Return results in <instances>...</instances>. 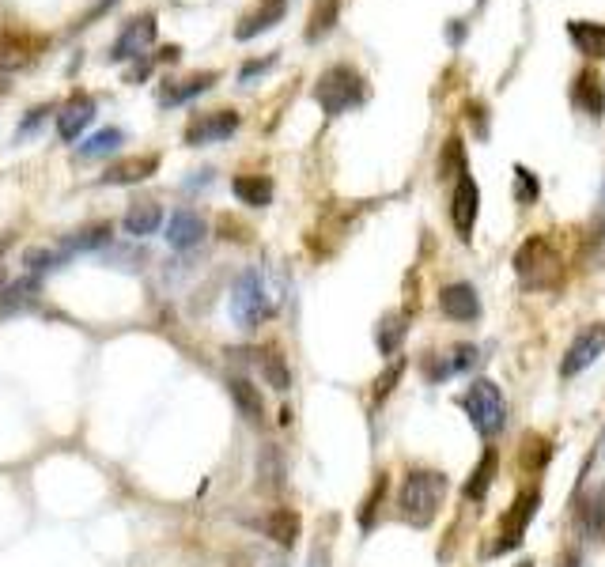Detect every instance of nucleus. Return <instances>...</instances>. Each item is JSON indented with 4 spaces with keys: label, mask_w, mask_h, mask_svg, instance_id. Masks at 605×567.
<instances>
[{
    "label": "nucleus",
    "mask_w": 605,
    "mask_h": 567,
    "mask_svg": "<svg viewBox=\"0 0 605 567\" xmlns=\"http://www.w3.org/2000/svg\"><path fill=\"white\" fill-rule=\"evenodd\" d=\"M447 499V477L435 473V469H413L405 481H401L398 492V515L413 526V530H424L432 526V518L439 515Z\"/></svg>",
    "instance_id": "nucleus-1"
},
{
    "label": "nucleus",
    "mask_w": 605,
    "mask_h": 567,
    "mask_svg": "<svg viewBox=\"0 0 605 567\" xmlns=\"http://www.w3.org/2000/svg\"><path fill=\"white\" fill-rule=\"evenodd\" d=\"M363 99H367V84L352 65H329L314 84V103L322 106L329 118H341L348 110H356V106H363Z\"/></svg>",
    "instance_id": "nucleus-2"
},
{
    "label": "nucleus",
    "mask_w": 605,
    "mask_h": 567,
    "mask_svg": "<svg viewBox=\"0 0 605 567\" xmlns=\"http://www.w3.org/2000/svg\"><path fill=\"white\" fill-rule=\"evenodd\" d=\"M515 273H519L522 288H530V292H545L560 284V254L553 250V242L545 235H530L515 250Z\"/></svg>",
    "instance_id": "nucleus-3"
},
{
    "label": "nucleus",
    "mask_w": 605,
    "mask_h": 567,
    "mask_svg": "<svg viewBox=\"0 0 605 567\" xmlns=\"http://www.w3.org/2000/svg\"><path fill=\"white\" fill-rule=\"evenodd\" d=\"M458 409L469 416V424L481 431V435H496V431H503V424H507V401H503V390L492 378L469 382L466 394L458 397Z\"/></svg>",
    "instance_id": "nucleus-4"
},
{
    "label": "nucleus",
    "mask_w": 605,
    "mask_h": 567,
    "mask_svg": "<svg viewBox=\"0 0 605 567\" xmlns=\"http://www.w3.org/2000/svg\"><path fill=\"white\" fill-rule=\"evenodd\" d=\"M537 507H541V488L537 484H530V488H522L519 496H515V503L507 507V515L500 518V530H496V541L488 545V556H503V552L519 549L522 537H526V530H530V522H534Z\"/></svg>",
    "instance_id": "nucleus-5"
},
{
    "label": "nucleus",
    "mask_w": 605,
    "mask_h": 567,
    "mask_svg": "<svg viewBox=\"0 0 605 567\" xmlns=\"http://www.w3.org/2000/svg\"><path fill=\"white\" fill-rule=\"evenodd\" d=\"M269 314H273V303H269V292H265L261 273L258 269L239 273L235 288H231V318H235V326L258 329Z\"/></svg>",
    "instance_id": "nucleus-6"
},
{
    "label": "nucleus",
    "mask_w": 605,
    "mask_h": 567,
    "mask_svg": "<svg viewBox=\"0 0 605 567\" xmlns=\"http://www.w3.org/2000/svg\"><path fill=\"white\" fill-rule=\"evenodd\" d=\"M42 38L27 35V31H12V27H0V72H23L31 69L42 53Z\"/></svg>",
    "instance_id": "nucleus-7"
},
{
    "label": "nucleus",
    "mask_w": 605,
    "mask_h": 567,
    "mask_svg": "<svg viewBox=\"0 0 605 567\" xmlns=\"http://www.w3.org/2000/svg\"><path fill=\"white\" fill-rule=\"evenodd\" d=\"M239 133V114L235 110H212V114H197L186 125V144L190 148H205V144H220V140Z\"/></svg>",
    "instance_id": "nucleus-8"
},
{
    "label": "nucleus",
    "mask_w": 605,
    "mask_h": 567,
    "mask_svg": "<svg viewBox=\"0 0 605 567\" xmlns=\"http://www.w3.org/2000/svg\"><path fill=\"white\" fill-rule=\"evenodd\" d=\"M605 352V322H594V326H587L575 341H571L568 356L560 360V375L564 378H575L583 375L590 363L598 360Z\"/></svg>",
    "instance_id": "nucleus-9"
},
{
    "label": "nucleus",
    "mask_w": 605,
    "mask_h": 567,
    "mask_svg": "<svg viewBox=\"0 0 605 567\" xmlns=\"http://www.w3.org/2000/svg\"><path fill=\"white\" fill-rule=\"evenodd\" d=\"M477 212H481V189H477V182H473L469 174H462V178L454 182V201H450V220H454V231H458L462 242L473 239Z\"/></svg>",
    "instance_id": "nucleus-10"
},
{
    "label": "nucleus",
    "mask_w": 605,
    "mask_h": 567,
    "mask_svg": "<svg viewBox=\"0 0 605 567\" xmlns=\"http://www.w3.org/2000/svg\"><path fill=\"white\" fill-rule=\"evenodd\" d=\"M152 42H156V16L144 12V16L125 23V31H121L114 50H110V61H133V57H140Z\"/></svg>",
    "instance_id": "nucleus-11"
},
{
    "label": "nucleus",
    "mask_w": 605,
    "mask_h": 567,
    "mask_svg": "<svg viewBox=\"0 0 605 567\" xmlns=\"http://www.w3.org/2000/svg\"><path fill=\"white\" fill-rule=\"evenodd\" d=\"M439 310L447 314L450 322H477L481 318V295L473 284L458 280V284H447L439 292Z\"/></svg>",
    "instance_id": "nucleus-12"
},
{
    "label": "nucleus",
    "mask_w": 605,
    "mask_h": 567,
    "mask_svg": "<svg viewBox=\"0 0 605 567\" xmlns=\"http://www.w3.org/2000/svg\"><path fill=\"white\" fill-rule=\"evenodd\" d=\"M575 530L587 541L605 537V484H594L590 492H583L579 507H575Z\"/></svg>",
    "instance_id": "nucleus-13"
},
{
    "label": "nucleus",
    "mask_w": 605,
    "mask_h": 567,
    "mask_svg": "<svg viewBox=\"0 0 605 567\" xmlns=\"http://www.w3.org/2000/svg\"><path fill=\"white\" fill-rule=\"evenodd\" d=\"M95 118V99L87 91H72L69 99L61 103V114H57V133L61 140H76L84 133L87 125Z\"/></svg>",
    "instance_id": "nucleus-14"
},
{
    "label": "nucleus",
    "mask_w": 605,
    "mask_h": 567,
    "mask_svg": "<svg viewBox=\"0 0 605 567\" xmlns=\"http://www.w3.org/2000/svg\"><path fill=\"white\" fill-rule=\"evenodd\" d=\"M220 80V72H193L186 80H167V84H159V106H182L197 99V95H205L208 87Z\"/></svg>",
    "instance_id": "nucleus-15"
},
{
    "label": "nucleus",
    "mask_w": 605,
    "mask_h": 567,
    "mask_svg": "<svg viewBox=\"0 0 605 567\" xmlns=\"http://www.w3.org/2000/svg\"><path fill=\"white\" fill-rule=\"evenodd\" d=\"M227 390H231V401H235V409L242 413V420L246 424H254V428H261L265 424V397H261V390L250 382V378H227Z\"/></svg>",
    "instance_id": "nucleus-16"
},
{
    "label": "nucleus",
    "mask_w": 605,
    "mask_h": 567,
    "mask_svg": "<svg viewBox=\"0 0 605 567\" xmlns=\"http://www.w3.org/2000/svg\"><path fill=\"white\" fill-rule=\"evenodd\" d=\"M280 19H284V0H258V8L239 19L235 38H239V42H250V38L265 35L269 27H277Z\"/></svg>",
    "instance_id": "nucleus-17"
},
{
    "label": "nucleus",
    "mask_w": 605,
    "mask_h": 567,
    "mask_svg": "<svg viewBox=\"0 0 605 567\" xmlns=\"http://www.w3.org/2000/svg\"><path fill=\"white\" fill-rule=\"evenodd\" d=\"M571 99H575V106H579L583 114H590V118H605V84L594 69H583L575 76Z\"/></svg>",
    "instance_id": "nucleus-18"
},
{
    "label": "nucleus",
    "mask_w": 605,
    "mask_h": 567,
    "mask_svg": "<svg viewBox=\"0 0 605 567\" xmlns=\"http://www.w3.org/2000/svg\"><path fill=\"white\" fill-rule=\"evenodd\" d=\"M496 473H500V450H496V447H484L481 462L473 465L469 481L462 484V496H466L469 503H484L488 488H492V481H496Z\"/></svg>",
    "instance_id": "nucleus-19"
},
{
    "label": "nucleus",
    "mask_w": 605,
    "mask_h": 567,
    "mask_svg": "<svg viewBox=\"0 0 605 567\" xmlns=\"http://www.w3.org/2000/svg\"><path fill=\"white\" fill-rule=\"evenodd\" d=\"M156 171H159V155H129V159L114 163V167L103 174V182L106 186H133V182L152 178Z\"/></svg>",
    "instance_id": "nucleus-20"
},
{
    "label": "nucleus",
    "mask_w": 605,
    "mask_h": 567,
    "mask_svg": "<svg viewBox=\"0 0 605 567\" xmlns=\"http://www.w3.org/2000/svg\"><path fill=\"white\" fill-rule=\"evenodd\" d=\"M201 239H205V220H201L193 208L174 212L171 224H167V242H171L174 250H190V246H197Z\"/></svg>",
    "instance_id": "nucleus-21"
},
{
    "label": "nucleus",
    "mask_w": 605,
    "mask_h": 567,
    "mask_svg": "<svg viewBox=\"0 0 605 567\" xmlns=\"http://www.w3.org/2000/svg\"><path fill=\"white\" fill-rule=\"evenodd\" d=\"M261 530H265L269 541H277L280 549H292L295 541H299V533H303V522H299V515H295L292 507H277L261 522Z\"/></svg>",
    "instance_id": "nucleus-22"
},
{
    "label": "nucleus",
    "mask_w": 605,
    "mask_h": 567,
    "mask_svg": "<svg viewBox=\"0 0 605 567\" xmlns=\"http://www.w3.org/2000/svg\"><path fill=\"white\" fill-rule=\"evenodd\" d=\"M159 224H163V208L156 201H133L129 212H125V220L121 227L133 235V239H148V235H156Z\"/></svg>",
    "instance_id": "nucleus-23"
},
{
    "label": "nucleus",
    "mask_w": 605,
    "mask_h": 567,
    "mask_svg": "<svg viewBox=\"0 0 605 567\" xmlns=\"http://www.w3.org/2000/svg\"><path fill=\"white\" fill-rule=\"evenodd\" d=\"M405 337H409V314H405V310H390L379 326H375V344H379L382 356L401 352V341H405Z\"/></svg>",
    "instance_id": "nucleus-24"
},
{
    "label": "nucleus",
    "mask_w": 605,
    "mask_h": 567,
    "mask_svg": "<svg viewBox=\"0 0 605 567\" xmlns=\"http://www.w3.org/2000/svg\"><path fill=\"white\" fill-rule=\"evenodd\" d=\"M231 193L239 197L242 205L265 208V205H273V178H265V174H239V178L231 182Z\"/></svg>",
    "instance_id": "nucleus-25"
},
{
    "label": "nucleus",
    "mask_w": 605,
    "mask_h": 567,
    "mask_svg": "<svg viewBox=\"0 0 605 567\" xmlns=\"http://www.w3.org/2000/svg\"><path fill=\"white\" fill-rule=\"evenodd\" d=\"M568 38L575 42V50L587 53V57H605V23L594 19H571Z\"/></svg>",
    "instance_id": "nucleus-26"
},
{
    "label": "nucleus",
    "mask_w": 605,
    "mask_h": 567,
    "mask_svg": "<svg viewBox=\"0 0 605 567\" xmlns=\"http://www.w3.org/2000/svg\"><path fill=\"white\" fill-rule=\"evenodd\" d=\"M254 360H258L261 375H265V382L277 390V394H284L288 386H292V371H288V363H284V356H280L277 348H258V352H250Z\"/></svg>",
    "instance_id": "nucleus-27"
},
{
    "label": "nucleus",
    "mask_w": 605,
    "mask_h": 567,
    "mask_svg": "<svg viewBox=\"0 0 605 567\" xmlns=\"http://www.w3.org/2000/svg\"><path fill=\"white\" fill-rule=\"evenodd\" d=\"M337 16H341V0H318L311 12V23H307V31H303V38L307 42H322V38L337 27Z\"/></svg>",
    "instance_id": "nucleus-28"
},
{
    "label": "nucleus",
    "mask_w": 605,
    "mask_h": 567,
    "mask_svg": "<svg viewBox=\"0 0 605 567\" xmlns=\"http://www.w3.org/2000/svg\"><path fill=\"white\" fill-rule=\"evenodd\" d=\"M549 458H553V443H549V439H541V435H526V447L519 450L522 469H526V473H541Z\"/></svg>",
    "instance_id": "nucleus-29"
},
{
    "label": "nucleus",
    "mask_w": 605,
    "mask_h": 567,
    "mask_svg": "<svg viewBox=\"0 0 605 567\" xmlns=\"http://www.w3.org/2000/svg\"><path fill=\"white\" fill-rule=\"evenodd\" d=\"M439 174L443 178H462L466 171V144L458 137L447 140V148H443V159H439Z\"/></svg>",
    "instance_id": "nucleus-30"
},
{
    "label": "nucleus",
    "mask_w": 605,
    "mask_h": 567,
    "mask_svg": "<svg viewBox=\"0 0 605 567\" xmlns=\"http://www.w3.org/2000/svg\"><path fill=\"white\" fill-rule=\"evenodd\" d=\"M386 473H379L375 477V488L363 496V503H360V530L363 533H371V526H375V518H379V503H382V496H386Z\"/></svg>",
    "instance_id": "nucleus-31"
},
{
    "label": "nucleus",
    "mask_w": 605,
    "mask_h": 567,
    "mask_svg": "<svg viewBox=\"0 0 605 567\" xmlns=\"http://www.w3.org/2000/svg\"><path fill=\"white\" fill-rule=\"evenodd\" d=\"M541 197V186H537V174L530 167H515V201L519 205H534Z\"/></svg>",
    "instance_id": "nucleus-32"
},
{
    "label": "nucleus",
    "mask_w": 605,
    "mask_h": 567,
    "mask_svg": "<svg viewBox=\"0 0 605 567\" xmlns=\"http://www.w3.org/2000/svg\"><path fill=\"white\" fill-rule=\"evenodd\" d=\"M118 144H125V133H121V129H103V133H95L87 144H80V152L84 155H106V152H114Z\"/></svg>",
    "instance_id": "nucleus-33"
},
{
    "label": "nucleus",
    "mask_w": 605,
    "mask_h": 567,
    "mask_svg": "<svg viewBox=\"0 0 605 567\" xmlns=\"http://www.w3.org/2000/svg\"><path fill=\"white\" fill-rule=\"evenodd\" d=\"M31 295H35V284H31V280H19V284H12V288H4V292H0V314L19 310Z\"/></svg>",
    "instance_id": "nucleus-34"
},
{
    "label": "nucleus",
    "mask_w": 605,
    "mask_h": 567,
    "mask_svg": "<svg viewBox=\"0 0 605 567\" xmlns=\"http://www.w3.org/2000/svg\"><path fill=\"white\" fill-rule=\"evenodd\" d=\"M110 242V227L106 224H95V227H84V231H76L69 239V250H95V246H103Z\"/></svg>",
    "instance_id": "nucleus-35"
},
{
    "label": "nucleus",
    "mask_w": 605,
    "mask_h": 567,
    "mask_svg": "<svg viewBox=\"0 0 605 567\" xmlns=\"http://www.w3.org/2000/svg\"><path fill=\"white\" fill-rule=\"evenodd\" d=\"M401 375H405V360H394L390 367H386V371H382L379 378H375V405L394 394V386L401 382Z\"/></svg>",
    "instance_id": "nucleus-36"
},
{
    "label": "nucleus",
    "mask_w": 605,
    "mask_h": 567,
    "mask_svg": "<svg viewBox=\"0 0 605 567\" xmlns=\"http://www.w3.org/2000/svg\"><path fill=\"white\" fill-rule=\"evenodd\" d=\"M261 477H265V484H269V488L284 484V465H280V454L273 447L261 450Z\"/></svg>",
    "instance_id": "nucleus-37"
},
{
    "label": "nucleus",
    "mask_w": 605,
    "mask_h": 567,
    "mask_svg": "<svg viewBox=\"0 0 605 567\" xmlns=\"http://www.w3.org/2000/svg\"><path fill=\"white\" fill-rule=\"evenodd\" d=\"M477 363H481V352H477L473 344H458V348H454V360H450L454 371H469V367H477Z\"/></svg>",
    "instance_id": "nucleus-38"
},
{
    "label": "nucleus",
    "mask_w": 605,
    "mask_h": 567,
    "mask_svg": "<svg viewBox=\"0 0 605 567\" xmlns=\"http://www.w3.org/2000/svg\"><path fill=\"white\" fill-rule=\"evenodd\" d=\"M220 231H227L224 239H231V242H246V239H250V227H246V224H235L231 216H220Z\"/></svg>",
    "instance_id": "nucleus-39"
},
{
    "label": "nucleus",
    "mask_w": 605,
    "mask_h": 567,
    "mask_svg": "<svg viewBox=\"0 0 605 567\" xmlns=\"http://www.w3.org/2000/svg\"><path fill=\"white\" fill-rule=\"evenodd\" d=\"M450 371H454V367H450V363H443L439 356H428V360H424V375L432 378V382H443Z\"/></svg>",
    "instance_id": "nucleus-40"
},
{
    "label": "nucleus",
    "mask_w": 605,
    "mask_h": 567,
    "mask_svg": "<svg viewBox=\"0 0 605 567\" xmlns=\"http://www.w3.org/2000/svg\"><path fill=\"white\" fill-rule=\"evenodd\" d=\"M277 65V57H265V61H250V65H242V72H239V80L242 84H250L254 76H261L265 69H273Z\"/></svg>",
    "instance_id": "nucleus-41"
},
{
    "label": "nucleus",
    "mask_w": 605,
    "mask_h": 567,
    "mask_svg": "<svg viewBox=\"0 0 605 567\" xmlns=\"http://www.w3.org/2000/svg\"><path fill=\"white\" fill-rule=\"evenodd\" d=\"M50 261H53L50 250H27V265L31 269H50Z\"/></svg>",
    "instance_id": "nucleus-42"
},
{
    "label": "nucleus",
    "mask_w": 605,
    "mask_h": 567,
    "mask_svg": "<svg viewBox=\"0 0 605 567\" xmlns=\"http://www.w3.org/2000/svg\"><path fill=\"white\" fill-rule=\"evenodd\" d=\"M307 567H329V549H326V545H314Z\"/></svg>",
    "instance_id": "nucleus-43"
},
{
    "label": "nucleus",
    "mask_w": 605,
    "mask_h": 567,
    "mask_svg": "<svg viewBox=\"0 0 605 567\" xmlns=\"http://www.w3.org/2000/svg\"><path fill=\"white\" fill-rule=\"evenodd\" d=\"M560 567H587V564H583L579 552H564V556H560Z\"/></svg>",
    "instance_id": "nucleus-44"
},
{
    "label": "nucleus",
    "mask_w": 605,
    "mask_h": 567,
    "mask_svg": "<svg viewBox=\"0 0 605 567\" xmlns=\"http://www.w3.org/2000/svg\"><path fill=\"white\" fill-rule=\"evenodd\" d=\"M110 4H114V0H99V4H95V12H91V16H103L106 8H110Z\"/></svg>",
    "instance_id": "nucleus-45"
},
{
    "label": "nucleus",
    "mask_w": 605,
    "mask_h": 567,
    "mask_svg": "<svg viewBox=\"0 0 605 567\" xmlns=\"http://www.w3.org/2000/svg\"><path fill=\"white\" fill-rule=\"evenodd\" d=\"M519 567H534V560H522V564Z\"/></svg>",
    "instance_id": "nucleus-46"
},
{
    "label": "nucleus",
    "mask_w": 605,
    "mask_h": 567,
    "mask_svg": "<svg viewBox=\"0 0 605 567\" xmlns=\"http://www.w3.org/2000/svg\"><path fill=\"white\" fill-rule=\"evenodd\" d=\"M602 454H605V431H602Z\"/></svg>",
    "instance_id": "nucleus-47"
}]
</instances>
